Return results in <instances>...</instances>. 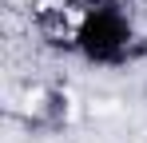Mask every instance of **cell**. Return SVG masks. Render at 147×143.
Here are the masks:
<instances>
[{"label":"cell","mask_w":147,"mask_h":143,"mask_svg":"<svg viewBox=\"0 0 147 143\" xmlns=\"http://www.w3.org/2000/svg\"><path fill=\"white\" fill-rule=\"evenodd\" d=\"M96 111H99V115H111V111H115V103H111V99H103V103H96Z\"/></svg>","instance_id":"1"}]
</instances>
